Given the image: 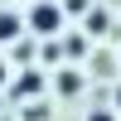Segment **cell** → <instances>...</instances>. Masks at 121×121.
<instances>
[{
    "label": "cell",
    "instance_id": "6da1fadb",
    "mask_svg": "<svg viewBox=\"0 0 121 121\" xmlns=\"http://www.w3.org/2000/svg\"><path fill=\"white\" fill-rule=\"evenodd\" d=\"M63 15L68 10L58 5V0H39V5L29 10V29H34V34H58V29H63Z\"/></svg>",
    "mask_w": 121,
    "mask_h": 121
},
{
    "label": "cell",
    "instance_id": "7a4b0ae2",
    "mask_svg": "<svg viewBox=\"0 0 121 121\" xmlns=\"http://www.w3.org/2000/svg\"><path fill=\"white\" fill-rule=\"evenodd\" d=\"M39 87H44V78H39V73H19V78H15V97H34Z\"/></svg>",
    "mask_w": 121,
    "mask_h": 121
},
{
    "label": "cell",
    "instance_id": "3957f363",
    "mask_svg": "<svg viewBox=\"0 0 121 121\" xmlns=\"http://www.w3.org/2000/svg\"><path fill=\"white\" fill-rule=\"evenodd\" d=\"M78 87H82V78H78V73H58V92H63V97H73Z\"/></svg>",
    "mask_w": 121,
    "mask_h": 121
},
{
    "label": "cell",
    "instance_id": "277c9868",
    "mask_svg": "<svg viewBox=\"0 0 121 121\" xmlns=\"http://www.w3.org/2000/svg\"><path fill=\"white\" fill-rule=\"evenodd\" d=\"M19 34V19L15 15H0V39H15Z\"/></svg>",
    "mask_w": 121,
    "mask_h": 121
},
{
    "label": "cell",
    "instance_id": "5b68a950",
    "mask_svg": "<svg viewBox=\"0 0 121 121\" xmlns=\"http://www.w3.org/2000/svg\"><path fill=\"white\" fill-rule=\"evenodd\" d=\"M82 5H87V0H63V10H68V15H82Z\"/></svg>",
    "mask_w": 121,
    "mask_h": 121
},
{
    "label": "cell",
    "instance_id": "8992f818",
    "mask_svg": "<svg viewBox=\"0 0 121 121\" xmlns=\"http://www.w3.org/2000/svg\"><path fill=\"white\" fill-rule=\"evenodd\" d=\"M87 121H116V116H112V112L102 107V112H87Z\"/></svg>",
    "mask_w": 121,
    "mask_h": 121
},
{
    "label": "cell",
    "instance_id": "52a82bcc",
    "mask_svg": "<svg viewBox=\"0 0 121 121\" xmlns=\"http://www.w3.org/2000/svg\"><path fill=\"white\" fill-rule=\"evenodd\" d=\"M0 78H5V68H0Z\"/></svg>",
    "mask_w": 121,
    "mask_h": 121
}]
</instances>
